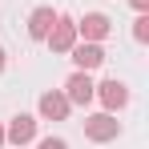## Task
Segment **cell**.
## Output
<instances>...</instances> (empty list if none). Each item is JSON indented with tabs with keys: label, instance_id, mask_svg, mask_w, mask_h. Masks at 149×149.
<instances>
[{
	"label": "cell",
	"instance_id": "obj_12",
	"mask_svg": "<svg viewBox=\"0 0 149 149\" xmlns=\"http://www.w3.org/2000/svg\"><path fill=\"white\" fill-rule=\"evenodd\" d=\"M129 4H133L137 12H145V8H149V0H129Z\"/></svg>",
	"mask_w": 149,
	"mask_h": 149
},
{
	"label": "cell",
	"instance_id": "obj_3",
	"mask_svg": "<svg viewBox=\"0 0 149 149\" xmlns=\"http://www.w3.org/2000/svg\"><path fill=\"white\" fill-rule=\"evenodd\" d=\"M85 133H89V141H113V137L121 133V121H117L113 113H97V117L85 121Z\"/></svg>",
	"mask_w": 149,
	"mask_h": 149
},
{
	"label": "cell",
	"instance_id": "obj_5",
	"mask_svg": "<svg viewBox=\"0 0 149 149\" xmlns=\"http://www.w3.org/2000/svg\"><path fill=\"white\" fill-rule=\"evenodd\" d=\"M73 65L77 69H81V73H93V69H97L101 61H105V49H101L97 40H85V45H73Z\"/></svg>",
	"mask_w": 149,
	"mask_h": 149
},
{
	"label": "cell",
	"instance_id": "obj_6",
	"mask_svg": "<svg viewBox=\"0 0 149 149\" xmlns=\"http://www.w3.org/2000/svg\"><path fill=\"white\" fill-rule=\"evenodd\" d=\"M32 137H36V121L28 113H16L8 121V129H4V141H12V145H28Z\"/></svg>",
	"mask_w": 149,
	"mask_h": 149
},
{
	"label": "cell",
	"instance_id": "obj_11",
	"mask_svg": "<svg viewBox=\"0 0 149 149\" xmlns=\"http://www.w3.org/2000/svg\"><path fill=\"white\" fill-rule=\"evenodd\" d=\"M40 149H69V145H65V137H45Z\"/></svg>",
	"mask_w": 149,
	"mask_h": 149
},
{
	"label": "cell",
	"instance_id": "obj_2",
	"mask_svg": "<svg viewBox=\"0 0 149 149\" xmlns=\"http://www.w3.org/2000/svg\"><path fill=\"white\" fill-rule=\"evenodd\" d=\"M93 97H101V105H105L109 113H117V109H125V105H129V89L113 77V81H105V85H97V89H93Z\"/></svg>",
	"mask_w": 149,
	"mask_h": 149
},
{
	"label": "cell",
	"instance_id": "obj_8",
	"mask_svg": "<svg viewBox=\"0 0 149 149\" xmlns=\"http://www.w3.org/2000/svg\"><path fill=\"white\" fill-rule=\"evenodd\" d=\"M36 109H40L45 121H65V117H69V101H65V93H56V89L36 101Z\"/></svg>",
	"mask_w": 149,
	"mask_h": 149
},
{
	"label": "cell",
	"instance_id": "obj_4",
	"mask_svg": "<svg viewBox=\"0 0 149 149\" xmlns=\"http://www.w3.org/2000/svg\"><path fill=\"white\" fill-rule=\"evenodd\" d=\"M93 89H97V85L89 81V73L77 69V73L65 81V101H69V105H89V101H93Z\"/></svg>",
	"mask_w": 149,
	"mask_h": 149
},
{
	"label": "cell",
	"instance_id": "obj_13",
	"mask_svg": "<svg viewBox=\"0 0 149 149\" xmlns=\"http://www.w3.org/2000/svg\"><path fill=\"white\" fill-rule=\"evenodd\" d=\"M4 65H8V52H4V49H0V73H4Z\"/></svg>",
	"mask_w": 149,
	"mask_h": 149
},
{
	"label": "cell",
	"instance_id": "obj_14",
	"mask_svg": "<svg viewBox=\"0 0 149 149\" xmlns=\"http://www.w3.org/2000/svg\"><path fill=\"white\" fill-rule=\"evenodd\" d=\"M0 145H4V125H0Z\"/></svg>",
	"mask_w": 149,
	"mask_h": 149
},
{
	"label": "cell",
	"instance_id": "obj_10",
	"mask_svg": "<svg viewBox=\"0 0 149 149\" xmlns=\"http://www.w3.org/2000/svg\"><path fill=\"white\" fill-rule=\"evenodd\" d=\"M133 36H137L141 45H145V40H149V16H145V12H141V16L133 20Z\"/></svg>",
	"mask_w": 149,
	"mask_h": 149
},
{
	"label": "cell",
	"instance_id": "obj_9",
	"mask_svg": "<svg viewBox=\"0 0 149 149\" xmlns=\"http://www.w3.org/2000/svg\"><path fill=\"white\" fill-rule=\"evenodd\" d=\"M52 20H56V12H52V8H36V12L28 16V36H32V40H45V36H49V28H52Z\"/></svg>",
	"mask_w": 149,
	"mask_h": 149
},
{
	"label": "cell",
	"instance_id": "obj_1",
	"mask_svg": "<svg viewBox=\"0 0 149 149\" xmlns=\"http://www.w3.org/2000/svg\"><path fill=\"white\" fill-rule=\"evenodd\" d=\"M45 40H49V49H52V52H69V49L77 45V20H69V16H56Z\"/></svg>",
	"mask_w": 149,
	"mask_h": 149
},
{
	"label": "cell",
	"instance_id": "obj_7",
	"mask_svg": "<svg viewBox=\"0 0 149 149\" xmlns=\"http://www.w3.org/2000/svg\"><path fill=\"white\" fill-rule=\"evenodd\" d=\"M109 16L105 12H85V20H77V36H85V40H105L109 36Z\"/></svg>",
	"mask_w": 149,
	"mask_h": 149
}]
</instances>
